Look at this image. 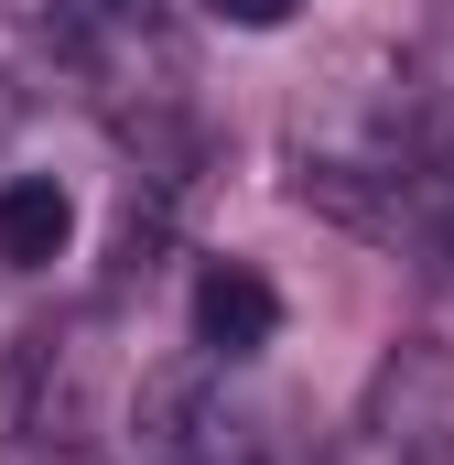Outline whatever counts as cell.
Wrapping results in <instances>:
<instances>
[{
  "label": "cell",
  "mask_w": 454,
  "mask_h": 465,
  "mask_svg": "<svg viewBox=\"0 0 454 465\" xmlns=\"http://www.w3.org/2000/svg\"><path fill=\"white\" fill-rule=\"evenodd\" d=\"M422 152H433V98L411 87V65L390 54H357L336 65L292 130H281V163H292V195L325 206L336 228H368V238H400V206L422 184Z\"/></svg>",
  "instance_id": "obj_1"
},
{
  "label": "cell",
  "mask_w": 454,
  "mask_h": 465,
  "mask_svg": "<svg viewBox=\"0 0 454 465\" xmlns=\"http://www.w3.org/2000/svg\"><path fill=\"white\" fill-rule=\"evenodd\" d=\"M141 465H281V444H271V411L217 357H195L141 390Z\"/></svg>",
  "instance_id": "obj_2"
},
{
  "label": "cell",
  "mask_w": 454,
  "mask_h": 465,
  "mask_svg": "<svg viewBox=\"0 0 454 465\" xmlns=\"http://www.w3.org/2000/svg\"><path fill=\"white\" fill-rule=\"evenodd\" d=\"M44 33L65 44V65L109 98V109H152L173 98V33H163V0H54Z\"/></svg>",
  "instance_id": "obj_3"
},
{
  "label": "cell",
  "mask_w": 454,
  "mask_h": 465,
  "mask_svg": "<svg viewBox=\"0 0 454 465\" xmlns=\"http://www.w3.org/2000/svg\"><path fill=\"white\" fill-rule=\"evenodd\" d=\"M184 325H195V357L238 368V357H260L271 336H281V292H271L260 260H206L195 292H184Z\"/></svg>",
  "instance_id": "obj_4"
},
{
  "label": "cell",
  "mask_w": 454,
  "mask_h": 465,
  "mask_svg": "<svg viewBox=\"0 0 454 465\" xmlns=\"http://www.w3.org/2000/svg\"><path fill=\"white\" fill-rule=\"evenodd\" d=\"M400 249H411V271L454 303V109H433V152H422L411 206H400Z\"/></svg>",
  "instance_id": "obj_5"
},
{
  "label": "cell",
  "mask_w": 454,
  "mask_h": 465,
  "mask_svg": "<svg viewBox=\"0 0 454 465\" xmlns=\"http://www.w3.org/2000/svg\"><path fill=\"white\" fill-rule=\"evenodd\" d=\"M76 238V195L54 173H11L0 184V271H54Z\"/></svg>",
  "instance_id": "obj_6"
},
{
  "label": "cell",
  "mask_w": 454,
  "mask_h": 465,
  "mask_svg": "<svg viewBox=\"0 0 454 465\" xmlns=\"http://www.w3.org/2000/svg\"><path fill=\"white\" fill-rule=\"evenodd\" d=\"M206 11H217V22H238V33H281L303 0H206Z\"/></svg>",
  "instance_id": "obj_7"
},
{
  "label": "cell",
  "mask_w": 454,
  "mask_h": 465,
  "mask_svg": "<svg viewBox=\"0 0 454 465\" xmlns=\"http://www.w3.org/2000/svg\"><path fill=\"white\" fill-rule=\"evenodd\" d=\"M11 130H22V87L0 76V141H11Z\"/></svg>",
  "instance_id": "obj_8"
}]
</instances>
